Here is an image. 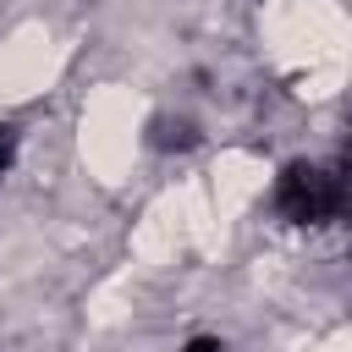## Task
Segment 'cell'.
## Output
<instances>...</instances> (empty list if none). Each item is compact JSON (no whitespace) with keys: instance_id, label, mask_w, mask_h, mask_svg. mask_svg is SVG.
Returning <instances> with one entry per match:
<instances>
[{"instance_id":"cell-1","label":"cell","mask_w":352,"mask_h":352,"mask_svg":"<svg viewBox=\"0 0 352 352\" xmlns=\"http://www.w3.org/2000/svg\"><path fill=\"white\" fill-rule=\"evenodd\" d=\"M346 204V182L336 165H319V160H297L280 170L275 182V209L292 220V226H324L336 220Z\"/></svg>"},{"instance_id":"cell-2","label":"cell","mask_w":352,"mask_h":352,"mask_svg":"<svg viewBox=\"0 0 352 352\" xmlns=\"http://www.w3.org/2000/svg\"><path fill=\"white\" fill-rule=\"evenodd\" d=\"M11 160H16V138H11V126L0 121V176L11 170Z\"/></svg>"},{"instance_id":"cell-3","label":"cell","mask_w":352,"mask_h":352,"mask_svg":"<svg viewBox=\"0 0 352 352\" xmlns=\"http://www.w3.org/2000/svg\"><path fill=\"white\" fill-rule=\"evenodd\" d=\"M187 352H226L214 336H198V341H187Z\"/></svg>"}]
</instances>
